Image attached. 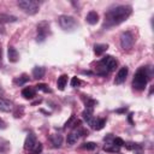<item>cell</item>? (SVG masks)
<instances>
[{
	"label": "cell",
	"mask_w": 154,
	"mask_h": 154,
	"mask_svg": "<svg viewBox=\"0 0 154 154\" xmlns=\"http://www.w3.org/2000/svg\"><path fill=\"white\" fill-rule=\"evenodd\" d=\"M35 89H36V90H42V91H45V93H49V91H51V89L48 88V85L45 84V83H40V84L35 85Z\"/></svg>",
	"instance_id": "obj_24"
},
{
	"label": "cell",
	"mask_w": 154,
	"mask_h": 154,
	"mask_svg": "<svg viewBox=\"0 0 154 154\" xmlns=\"http://www.w3.org/2000/svg\"><path fill=\"white\" fill-rule=\"evenodd\" d=\"M128 149H140L141 148V146H138L137 143H125L124 144Z\"/></svg>",
	"instance_id": "obj_30"
},
{
	"label": "cell",
	"mask_w": 154,
	"mask_h": 154,
	"mask_svg": "<svg viewBox=\"0 0 154 154\" xmlns=\"http://www.w3.org/2000/svg\"><path fill=\"white\" fill-rule=\"evenodd\" d=\"M95 105H96V101L95 100H93V99H87L85 100V107L87 108H93Z\"/></svg>",
	"instance_id": "obj_28"
},
{
	"label": "cell",
	"mask_w": 154,
	"mask_h": 154,
	"mask_svg": "<svg viewBox=\"0 0 154 154\" xmlns=\"http://www.w3.org/2000/svg\"><path fill=\"white\" fill-rule=\"evenodd\" d=\"M78 137H79V134H78V131L76 130V131H72V132H70V134L67 135L66 141H67L69 144H75V143H77Z\"/></svg>",
	"instance_id": "obj_18"
},
{
	"label": "cell",
	"mask_w": 154,
	"mask_h": 154,
	"mask_svg": "<svg viewBox=\"0 0 154 154\" xmlns=\"http://www.w3.org/2000/svg\"><path fill=\"white\" fill-rule=\"evenodd\" d=\"M48 32H49V23L40 22L37 24V41H45Z\"/></svg>",
	"instance_id": "obj_7"
},
{
	"label": "cell",
	"mask_w": 154,
	"mask_h": 154,
	"mask_svg": "<svg viewBox=\"0 0 154 154\" xmlns=\"http://www.w3.org/2000/svg\"><path fill=\"white\" fill-rule=\"evenodd\" d=\"M132 13V8L129 5H119L111 10H108L105 13V22H103V29L112 28L114 25H119L120 23L125 22L130 14Z\"/></svg>",
	"instance_id": "obj_1"
},
{
	"label": "cell",
	"mask_w": 154,
	"mask_h": 154,
	"mask_svg": "<svg viewBox=\"0 0 154 154\" xmlns=\"http://www.w3.org/2000/svg\"><path fill=\"white\" fill-rule=\"evenodd\" d=\"M117 65H118L117 59L113 58L112 55H107V57H105L103 59H101V60L99 61V72H97V73L105 76V75H107L108 72L114 71L116 67H117Z\"/></svg>",
	"instance_id": "obj_3"
},
{
	"label": "cell",
	"mask_w": 154,
	"mask_h": 154,
	"mask_svg": "<svg viewBox=\"0 0 154 154\" xmlns=\"http://www.w3.org/2000/svg\"><path fill=\"white\" fill-rule=\"evenodd\" d=\"M150 78V73L148 72V67H140L135 76H134V79H132V87L134 89L141 91V90H144L146 89V85H147V82L148 79Z\"/></svg>",
	"instance_id": "obj_2"
},
{
	"label": "cell",
	"mask_w": 154,
	"mask_h": 154,
	"mask_svg": "<svg viewBox=\"0 0 154 154\" xmlns=\"http://www.w3.org/2000/svg\"><path fill=\"white\" fill-rule=\"evenodd\" d=\"M108 48V45L107 43H95L94 45V53L96 55H101L102 53H105Z\"/></svg>",
	"instance_id": "obj_16"
},
{
	"label": "cell",
	"mask_w": 154,
	"mask_h": 154,
	"mask_svg": "<svg viewBox=\"0 0 154 154\" xmlns=\"http://www.w3.org/2000/svg\"><path fill=\"white\" fill-rule=\"evenodd\" d=\"M81 147L83 149H87V150H94L96 148V143H94V142H84Z\"/></svg>",
	"instance_id": "obj_23"
},
{
	"label": "cell",
	"mask_w": 154,
	"mask_h": 154,
	"mask_svg": "<svg viewBox=\"0 0 154 154\" xmlns=\"http://www.w3.org/2000/svg\"><path fill=\"white\" fill-rule=\"evenodd\" d=\"M42 149H43L42 143H40V142H38V143H36V144H35V147L31 149V153H32V154H40V153L42 152Z\"/></svg>",
	"instance_id": "obj_26"
},
{
	"label": "cell",
	"mask_w": 154,
	"mask_h": 154,
	"mask_svg": "<svg viewBox=\"0 0 154 154\" xmlns=\"http://www.w3.org/2000/svg\"><path fill=\"white\" fill-rule=\"evenodd\" d=\"M17 17L14 16H10V14H0V23L5 22V23H10V22H16Z\"/></svg>",
	"instance_id": "obj_21"
},
{
	"label": "cell",
	"mask_w": 154,
	"mask_h": 154,
	"mask_svg": "<svg viewBox=\"0 0 154 154\" xmlns=\"http://www.w3.org/2000/svg\"><path fill=\"white\" fill-rule=\"evenodd\" d=\"M106 124V120L102 119V118H97L94 120V124H93V129L94 130H101Z\"/></svg>",
	"instance_id": "obj_20"
},
{
	"label": "cell",
	"mask_w": 154,
	"mask_h": 154,
	"mask_svg": "<svg viewBox=\"0 0 154 154\" xmlns=\"http://www.w3.org/2000/svg\"><path fill=\"white\" fill-rule=\"evenodd\" d=\"M7 59H8L10 63H17L19 60V53L12 46H10L8 49H7Z\"/></svg>",
	"instance_id": "obj_10"
},
{
	"label": "cell",
	"mask_w": 154,
	"mask_h": 154,
	"mask_svg": "<svg viewBox=\"0 0 154 154\" xmlns=\"http://www.w3.org/2000/svg\"><path fill=\"white\" fill-rule=\"evenodd\" d=\"M45 73H46V69L43 66H36L32 69V77L35 79H41L45 77Z\"/></svg>",
	"instance_id": "obj_13"
},
{
	"label": "cell",
	"mask_w": 154,
	"mask_h": 154,
	"mask_svg": "<svg viewBox=\"0 0 154 154\" xmlns=\"http://www.w3.org/2000/svg\"><path fill=\"white\" fill-rule=\"evenodd\" d=\"M112 146H113V144H112ZM103 150H105V152L118 153V152H119V148H118V147H116V146H113V147H109V146H105V147H103Z\"/></svg>",
	"instance_id": "obj_27"
},
{
	"label": "cell",
	"mask_w": 154,
	"mask_h": 154,
	"mask_svg": "<svg viewBox=\"0 0 154 154\" xmlns=\"http://www.w3.org/2000/svg\"><path fill=\"white\" fill-rule=\"evenodd\" d=\"M66 83H67V75H61L58 78V82H57L58 89L59 90H64V88L66 87Z\"/></svg>",
	"instance_id": "obj_19"
},
{
	"label": "cell",
	"mask_w": 154,
	"mask_h": 154,
	"mask_svg": "<svg viewBox=\"0 0 154 154\" xmlns=\"http://www.w3.org/2000/svg\"><path fill=\"white\" fill-rule=\"evenodd\" d=\"M82 117H83V119L88 123V125H90V128H93V124H94V120H95V118H94V116H93V108H87V109H84V111L82 112Z\"/></svg>",
	"instance_id": "obj_11"
},
{
	"label": "cell",
	"mask_w": 154,
	"mask_h": 154,
	"mask_svg": "<svg viewBox=\"0 0 154 154\" xmlns=\"http://www.w3.org/2000/svg\"><path fill=\"white\" fill-rule=\"evenodd\" d=\"M28 81H29V77H28L26 75H23V76H20V77L14 78V83H16L17 85H23V84H25Z\"/></svg>",
	"instance_id": "obj_22"
},
{
	"label": "cell",
	"mask_w": 154,
	"mask_h": 154,
	"mask_svg": "<svg viewBox=\"0 0 154 154\" xmlns=\"http://www.w3.org/2000/svg\"><path fill=\"white\" fill-rule=\"evenodd\" d=\"M58 23H59L60 28L65 31H73L78 26L77 20L72 16H67V14H61L58 18Z\"/></svg>",
	"instance_id": "obj_4"
},
{
	"label": "cell",
	"mask_w": 154,
	"mask_h": 154,
	"mask_svg": "<svg viewBox=\"0 0 154 154\" xmlns=\"http://www.w3.org/2000/svg\"><path fill=\"white\" fill-rule=\"evenodd\" d=\"M112 144H113V146H116V147H118V148H120V147H123V146L125 144V142H124L120 137H116V138H113Z\"/></svg>",
	"instance_id": "obj_25"
},
{
	"label": "cell",
	"mask_w": 154,
	"mask_h": 154,
	"mask_svg": "<svg viewBox=\"0 0 154 154\" xmlns=\"http://www.w3.org/2000/svg\"><path fill=\"white\" fill-rule=\"evenodd\" d=\"M135 42V36L131 31H124L120 35V46L124 51H129L130 48H132Z\"/></svg>",
	"instance_id": "obj_6"
},
{
	"label": "cell",
	"mask_w": 154,
	"mask_h": 154,
	"mask_svg": "<svg viewBox=\"0 0 154 154\" xmlns=\"http://www.w3.org/2000/svg\"><path fill=\"white\" fill-rule=\"evenodd\" d=\"M128 72H129V69L126 66H123L119 69V71L117 72L116 75V78H114V83L116 84H122L125 82L126 79V76H128Z\"/></svg>",
	"instance_id": "obj_8"
},
{
	"label": "cell",
	"mask_w": 154,
	"mask_h": 154,
	"mask_svg": "<svg viewBox=\"0 0 154 154\" xmlns=\"http://www.w3.org/2000/svg\"><path fill=\"white\" fill-rule=\"evenodd\" d=\"M18 7L25 12L26 14H36L38 12V2L35 1V0H20L18 1Z\"/></svg>",
	"instance_id": "obj_5"
},
{
	"label": "cell",
	"mask_w": 154,
	"mask_h": 154,
	"mask_svg": "<svg viewBox=\"0 0 154 154\" xmlns=\"http://www.w3.org/2000/svg\"><path fill=\"white\" fill-rule=\"evenodd\" d=\"M36 143H37V141H36V136H35L32 132H30V134H28V136H26V138H25V142H24V149L31 152V149L35 147Z\"/></svg>",
	"instance_id": "obj_9"
},
{
	"label": "cell",
	"mask_w": 154,
	"mask_h": 154,
	"mask_svg": "<svg viewBox=\"0 0 154 154\" xmlns=\"http://www.w3.org/2000/svg\"><path fill=\"white\" fill-rule=\"evenodd\" d=\"M85 20H87V23H89V24H91V25L96 24V23L99 22V14H97V12H96V11H90V12H88V14L85 16Z\"/></svg>",
	"instance_id": "obj_12"
},
{
	"label": "cell",
	"mask_w": 154,
	"mask_h": 154,
	"mask_svg": "<svg viewBox=\"0 0 154 154\" xmlns=\"http://www.w3.org/2000/svg\"><path fill=\"white\" fill-rule=\"evenodd\" d=\"M79 84H81V79H79L78 77H72V79H71V87L76 88V87H78Z\"/></svg>",
	"instance_id": "obj_29"
},
{
	"label": "cell",
	"mask_w": 154,
	"mask_h": 154,
	"mask_svg": "<svg viewBox=\"0 0 154 154\" xmlns=\"http://www.w3.org/2000/svg\"><path fill=\"white\" fill-rule=\"evenodd\" d=\"M137 154H142V153H137Z\"/></svg>",
	"instance_id": "obj_32"
},
{
	"label": "cell",
	"mask_w": 154,
	"mask_h": 154,
	"mask_svg": "<svg viewBox=\"0 0 154 154\" xmlns=\"http://www.w3.org/2000/svg\"><path fill=\"white\" fill-rule=\"evenodd\" d=\"M35 95H36V90L34 88H31V87H26V88H24L22 90V96L24 99H26V100L35 97Z\"/></svg>",
	"instance_id": "obj_14"
},
{
	"label": "cell",
	"mask_w": 154,
	"mask_h": 154,
	"mask_svg": "<svg viewBox=\"0 0 154 154\" xmlns=\"http://www.w3.org/2000/svg\"><path fill=\"white\" fill-rule=\"evenodd\" d=\"M6 128V123L0 118V129H5Z\"/></svg>",
	"instance_id": "obj_31"
},
{
	"label": "cell",
	"mask_w": 154,
	"mask_h": 154,
	"mask_svg": "<svg viewBox=\"0 0 154 154\" xmlns=\"http://www.w3.org/2000/svg\"><path fill=\"white\" fill-rule=\"evenodd\" d=\"M12 109V102L0 97V111L1 112H10Z\"/></svg>",
	"instance_id": "obj_15"
},
{
	"label": "cell",
	"mask_w": 154,
	"mask_h": 154,
	"mask_svg": "<svg viewBox=\"0 0 154 154\" xmlns=\"http://www.w3.org/2000/svg\"><path fill=\"white\" fill-rule=\"evenodd\" d=\"M51 142L53 144V147L55 148H59L63 143V136L59 135V134H55V135H51Z\"/></svg>",
	"instance_id": "obj_17"
}]
</instances>
